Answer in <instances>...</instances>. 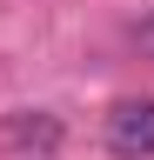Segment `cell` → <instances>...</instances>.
<instances>
[{
  "label": "cell",
  "mask_w": 154,
  "mask_h": 160,
  "mask_svg": "<svg viewBox=\"0 0 154 160\" xmlns=\"http://www.w3.org/2000/svg\"><path fill=\"white\" fill-rule=\"evenodd\" d=\"M107 153L114 160H147L154 153V100H121L107 113Z\"/></svg>",
  "instance_id": "6da1fadb"
}]
</instances>
